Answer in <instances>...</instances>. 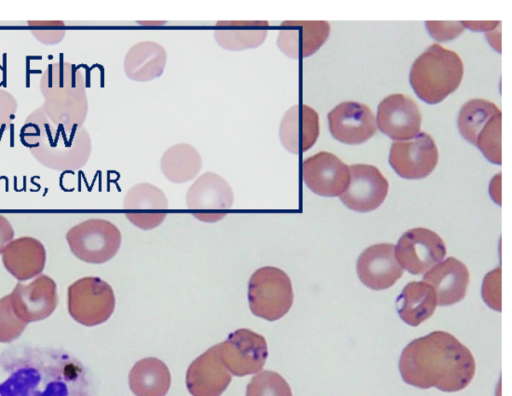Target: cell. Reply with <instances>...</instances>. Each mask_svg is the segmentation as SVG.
Here are the masks:
<instances>
[{
	"instance_id": "28",
	"label": "cell",
	"mask_w": 512,
	"mask_h": 396,
	"mask_svg": "<svg viewBox=\"0 0 512 396\" xmlns=\"http://www.w3.org/2000/svg\"><path fill=\"white\" fill-rule=\"evenodd\" d=\"M170 385L167 365L155 357L137 361L129 372V387L135 396H165Z\"/></svg>"
},
{
	"instance_id": "4",
	"label": "cell",
	"mask_w": 512,
	"mask_h": 396,
	"mask_svg": "<svg viewBox=\"0 0 512 396\" xmlns=\"http://www.w3.org/2000/svg\"><path fill=\"white\" fill-rule=\"evenodd\" d=\"M463 76L460 56L440 44H432L413 62L409 82L422 101L437 104L456 91Z\"/></svg>"
},
{
	"instance_id": "1",
	"label": "cell",
	"mask_w": 512,
	"mask_h": 396,
	"mask_svg": "<svg viewBox=\"0 0 512 396\" xmlns=\"http://www.w3.org/2000/svg\"><path fill=\"white\" fill-rule=\"evenodd\" d=\"M0 396H92L89 374L68 350L13 345L0 353Z\"/></svg>"
},
{
	"instance_id": "17",
	"label": "cell",
	"mask_w": 512,
	"mask_h": 396,
	"mask_svg": "<svg viewBox=\"0 0 512 396\" xmlns=\"http://www.w3.org/2000/svg\"><path fill=\"white\" fill-rule=\"evenodd\" d=\"M327 118L331 135L344 144H362L376 132L375 116L363 103L341 102L328 113Z\"/></svg>"
},
{
	"instance_id": "35",
	"label": "cell",
	"mask_w": 512,
	"mask_h": 396,
	"mask_svg": "<svg viewBox=\"0 0 512 396\" xmlns=\"http://www.w3.org/2000/svg\"><path fill=\"white\" fill-rule=\"evenodd\" d=\"M462 25L467 27L468 29L474 30V31H488L495 29L500 22H468V21H461Z\"/></svg>"
},
{
	"instance_id": "21",
	"label": "cell",
	"mask_w": 512,
	"mask_h": 396,
	"mask_svg": "<svg viewBox=\"0 0 512 396\" xmlns=\"http://www.w3.org/2000/svg\"><path fill=\"white\" fill-rule=\"evenodd\" d=\"M329 34L327 21H284L280 25L277 46L286 56L302 59L314 54Z\"/></svg>"
},
{
	"instance_id": "15",
	"label": "cell",
	"mask_w": 512,
	"mask_h": 396,
	"mask_svg": "<svg viewBox=\"0 0 512 396\" xmlns=\"http://www.w3.org/2000/svg\"><path fill=\"white\" fill-rule=\"evenodd\" d=\"M302 177L313 193L340 197L349 185L350 171L349 166L336 155L321 151L303 161Z\"/></svg>"
},
{
	"instance_id": "36",
	"label": "cell",
	"mask_w": 512,
	"mask_h": 396,
	"mask_svg": "<svg viewBox=\"0 0 512 396\" xmlns=\"http://www.w3.org/2000/svg\"><path fill=\"white\" fill-rule=\"evenodd\" d=\"M11 96L6 91L0 90V106ZM14 118V113L9 111L0 110V126H4L9 119Z\"/></svg>"
},
{
	"instance_id": "9",
	"label": "cell",
	"mask_w": 512,
	"mask_h": 396,
	"mask_svg": "<svg viewBox=\"0 0 512 396\" xmlns=\"http://www.w3.org/2000/svg\"><path fill=\"white\" fill-rule=\"evenodd\" d=\"M229 183L214 172L200 175L186 193V207L198 220L214 223L223 219L233 205Z\"/></svg>"
},
{
	"instance_id": "8",
	"label": "cell",
	"mask_w": 512,
	"mask_h": 396,
	"mask_svg": "<svg viewBox=\"0 0 512 396\" xmlns=\"http://www.w3.org/2000/svg\"><path fill=\"white\" fill-rule=\"evenodd\" d=\"M67 293L70 316L84 326L102 324L114 311L113 289L99 277L80 278L68 287Z\"/></svg>"
},
{
	"instance_id": "23",
	"label": "cell",
	"mask_w": 512,
	"mask_h": 396,
	"mask_svg": "<svg viewBox=\"0 0 512 396\" xmlns=\"http://www.w3.org/2000/svg\"><path fill=\"white\" fill-rule=\"evenodd\" d=\"M469 279L466 265L455 257H448L424 273L422 281L435 291L437 305L450 306L465 297Z\"/></svg>"
},
{
	"instance_id": "31",
	"label": "cell",
	"mask_w": 512,
	"mask_h": 396,
	"mask_svg": "<svg viewBox=\"0 0 512 396\" xmlns=\"http://www.w3.org/2000/svg\"><path fill=\"white\" fill-rule=\"evenodd\" d=\"M27 324L15 314L9 294L0 298V343L16 340Z\"/></svg>"
},
{
	"instance_id": "27",
	"label": "cell",
	"mask_w": 512,
	"mask_h": 396,
	"mask_svg": "<svg viewBox=\"0 0 512 396\" xmlns=\"http://www.w3.org/2000/svg\"><path fill=\"white\" fill-rule=\"evenodd\" d=\"M436 306L435 291L424 281L409 282L396 299L399 317L412 327L420 325L432 316Z\"/></svg>"
},
{
	"instance_id": "2",
	"label": "cell",
	"mask_w": 512,
	"mask_h": 396,
	"mask_svg": "<svg viewBox=\"0 0 512 396\" xmlns=\"http://www.w3.org/2000/svg\"><path fill=\"white\" fill-rule=\"evenodd\" d=\"M475 370L471 351L445 331H433L412 340L399 359L403 381L420 389L463 390L472 381Z\"/></svg>"
},
{
	"instance_id": "25",
	"label": "cell",
	"mask_w": 512,
	"mask_h": 396,
	"mask_svg": "<svg viewBox=\"0 0 512 396\" xmlns=\"http://www.w3.org/2000/svg\"><path fill=\"white\" fill-rule=\"evenodd\" d=\"M166 62L167 53L164 47L155 41L145 40L129 48L123 66L129 79L147 82L162 75Z\"/></svg>"
},
{
	"instance_id": "34",
	"label": "cell",
	"mask_w": 512,
	"mask_h": 396,
	"mask_svg": "<svg viewBox=\"0 0 512 396\" xmlns=\"http://www.w3.org/2000/svg\"><path fill=\"white\" fill-rule=\"evenodd\" d=\"M14 239V230L9 220L0 214V254Z\"/></svg>"
},
{
	"instance_id": "22",
	"label": "cell",
	"mask_w": 512,
	"mask_h": 396,
	"mask_svg": "<svg viewBox=\"0 0 512 396\" xmlns=\"http://www.w3.org/2000/svg\"><path fill=\"white\" fill-rule=\"evenodd\" d=\"M320 132L318 113L306 104H296L283 115L279 138L290 153L301 154L317 141Z\"/></svg>"
},
{
	"instance_id": "6",
	"label": "cell",
	"mask_w": 512,
	"mask_h": 396,
	"mask_svg": "<svg viewBox=\"0 0 512 396\" xmlns=\"http://www.w3.org/2000/svg\"><path fill=\"white\" fill-rule=\"evenodd\" d=\"M251 312L268 321H276L288 313L293 304L289 276L281 269L265 266L257 269L248 282Z\"/></svg>"
},
{
	"instance_id": "14",
	"label": "cell",
	"mask_w": 512,
	"mask_h": 396,
	"mask_svg": "<svg viewBox=\"0 0 512 396\" xmlns=\"http://www.w3.org/2000/svg\"><path fill=\"white\" fill-rule=\"evenodd\" d=\"M349 171V185L340 196L341 202L360 213L377 209L388 194L387 179L378 168L370 164H353L349 166Z\"/></svg>"
},
{
	"instance_id": "3",
	"label": "cell",
	"mask_w": 512,
	"mask_h": 396,
	"mask_svg": "<svg viewBox=\"0 0 512 396\" xmlns=\"http://www.w3.org/2000/svg\"><path fill=\"white\" fill-rule=\"evenodd\" d=\"M45 97L42 110L55 125H63L66 131L82 126L88 102L82 73L72 64H50L41 80Z\"/></svg>"
},
{
	"instance_id": "30",
	"label": "cell",
	"mask_w": 512,
	"mask_h": 396,
	"mask_svg": "<svg viewBox=\"0 0 512 396\" xmlns=\"http://www.w3.org/2000/svg\"><path fill=\"white\" fill-rule=\"evenodd\" d=\"M246 396H292L287 381L277 372L263 370L250 380Z\"/></svg>"
},
{
	"instance_id": "13",
	"label": "cell",
	"mask_w": 512,
	"mask_h": 396,
	"mask_svg": "<svg viewBox=\"0 0 512 396\" xmlns=\"http://www.w3.org/2000/svg\"><path fill=\"white\" fill-rule=\"evenodd\" d=\"M9 296L15 314L26 324L48 318L58 303L56 282L45 274L18 282Z\"/></svg>"
},
{
	"instance_id": "20",
	"label": "cell",
	"mask_w": 512,
	"mask_h": 396,
	"mask_svg": "<svg viewBox=\"0 0 512 396\" xmlns=\"http://www.w3.org/2000/svg\"><path fill=\"white\" fill-rule=\"evenodd\" d=\"M232 380L224 366L219 344L198 356L186 372V387L192 396H221Z\"/></svg>"
},
{
	"instance_id": "5",
	"label": "cell",
	"mask_w": 512,
	"mask_h": 396,
	"mask_svg": "<svg viewBox=\"0 0 512 396\" xmlns=\"http://www.w3.org/2000/svg\"><path fill=\"white\" fill-rule=\"evenodd\" d=\"M502 113L485 99H471L460 109L457 126L462 137L475 145L493 164H501Z\"/></svg>"
},
{
	"instance_id": "18",
	"label": "cell",
	"mask_w": 512,
	"mask_h": 396,
	"mask_svg": "<svg viewBox=\"0 0 512 396\" xmlns=\"http://www.w3.org/2000/svg\"><path fill=\"white\" fill-rule=\"evenodd\" d=\"M360 281L372 290H385L403 275L397 262L395 245L380 243L369 246L358 257L356 264Z\"/></svg>"
},
{
	"instance_id": "12",
	"label": "cell",
	"mask_w": 512,
	"mask_h": 396,
	"mask_svg": "<svg viewBox=\"0 0 512 396\" xmlns=\"http://www.w3.org/2000/svg\"><path fill=\"white\" fill-rule=\"evenodd\" d=\"M439 152L433 138L419 132L409 140L394 141L389 153V164L397 175L408 180L423 179L435 169Z\"/></svg>"
},
{
	"instance_id": "26",
	"label": "cell",
	"mask_w": 512,
	"mask_h": 396,
	"mask_svg": "<svg viewBox=\"0 0 512 396\" xmlns=\"http://www.w3.org/2000/svg\"><path fill=\"white\" fill-rule=\"evenodd\" d=\"M268 27L265 20L218 21L214 37L220 47L229 51L253 49L263 44Z\"/></svg>"
},
{
	"instance_id": "29",
	"label": "cell",
	"mask_w": 512,
	"mask_h": 396,
	"mask_svg": "<svg viewBox=\"0 0 512 396\" xmlns=\"http://www.w3.org/2000/svg\"><path fill=\"white\" fill-rule=\"evenodd\" d=\"M201 167V155L188 143H178L169 147L160 160L163 175L176 184L186 183L196 178Z\"/></svg>"
},
{
	"instance_id": "24",
	"label": "cell",
	"mask_w": 512,
	"mask_h": 396,
	"mask_svg": "<svg viewBox=\"0 0 512 396\" xmlns=\"http://www.w3.org/2000/svg\"><path fill=\"white\" fill-rule=\"evenodd\" d=\"M1 255L6 270L20 282L39 276L46 263L44 245L29 236L13 239Z\"/></svg>"
},
{
	"instance_id": "11",
	"label": "cell",
	"mask_w": 512,
	"mask_h": 396,
	"mask_svg": "<svg viewBox=\"0 0 512 396\" xmlns=\"http://www.w3.org/2000/svg\"><path fill=\"white\" fill-rule=\"evenodd\" d=\"M446 246L442 238L427 228H412L402 234L395 246L399 265L410 274L426 273L443 260Z\"/></svg>"
},
{
	"instance_id": "10",
	"label": "cell",
	"mask_w": 512,
	"mask_h": 396,
	"mask_svg": "<svg viewBox=\"0 0 512 396\" xmlns=\"http://www.w3.org/2000/svg\"><path fill=\"white\" fill-rule=\"evenodd\" d=\"M220 358L227 370L235 376L260 372L268 357L265 338L246 328L232 332L219 344Z\"/></svg>"
},
{
	"instance_id": "32",
	"label": "cell",
	"mask_w": 512,
	"mask_h": 396,
	"mask_svg": "<svg viewBox=\"0 0 512 396\" xmlns=\"http://www.w3.org/2000/svg\"><path fill=\"white\" fill-rule=\"evenodd\" d=\"M482 297L485 303L495 311L501 310V270L489 272L483 281Z\"/></svg>"
},
{
	"instance_id": "7",
	"label": "cell",
	"mask_w": 512,
	"mask_h": 396,
	"mask_svg": "<svg viewBox=\"0 0 512 396\" xmlns=\"http://www.w3.org/2000/svg\"><path fill=\"white\" fill-rule=\"evenodd\" d=\"M66 240L74 256L92 264L112 259L121 245V232L105 219H88L68 230Z\"/></svg>"
},
{
	"instance_id": "33",
	"label": "cell",
	"mask_w": 512,
	"mask_h": 396,
	"mask_svg": "<svg viewBox=\"0 0 512 396\" xmlns=\"http://www.w3.org/2000/svg\"><path fill=\"white\" fill-rule=\"evenodd\" d=\"M428 33L437 41H447L458 37L463 31L462 22H425Z\"/></svg>"
},
{
	"instance_id": "16",
	"label": "cell",
	"mask_w": 512,
	"mask_h": 396,
	"mask_svg": "<svg viewBox=\"0 0 512 396\" xmlns=\"http://www.w3.org/2000/svg\"><path fill=\"white\" fill-rule=\"evenodd\" d=\"M421 121L418 105L407 95H388L378 105L376 126L392 140L412 139L420 132Z\"/></svg>"
},
{
	"instance_id": "19",
	"label": "cell",
	"mask_w": 512,
	"mask_h": 396,
	"mask_svg": "<svg viewBox=\"0 0 512 396\" xmlns=\"http://www.w3.org/2000/svg\"><path fill=\"white\" fill-rule=\"evenodd\" d=\"M127 219L134 226L150 230L159 226L167 216L168 199L165 193L150 183L132 186L123 200Z\"/></svg>"
}]
</instances>
